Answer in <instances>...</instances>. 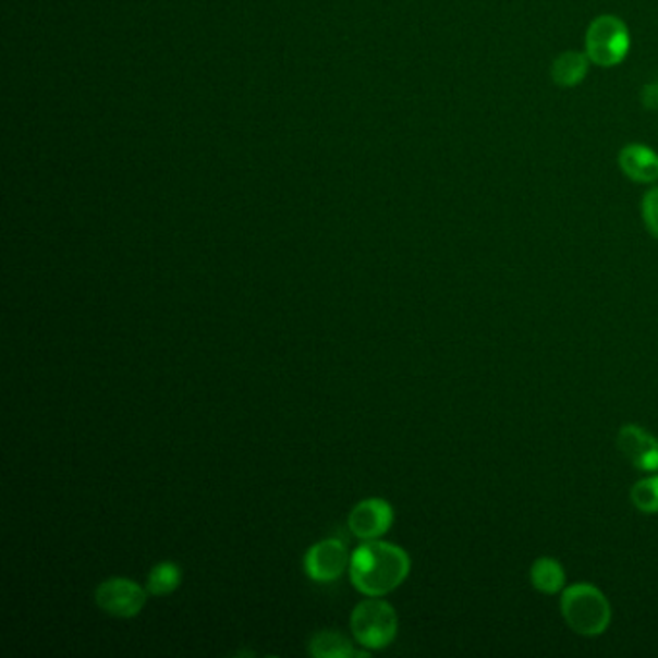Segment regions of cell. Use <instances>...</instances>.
<instances>
[{
  "label": "cell",
  "instance_id": "8",
  "mask_svg": "<svg viewBox=\"0 0 658 658\" xmlns=\"http://www.w3.org/2000/svg\"><path fill=\"white\" fill-rule=\"evenodd\" d=\"M618 448L637 470L658 472V440L637 425H625L618 432Z\"/></svg>",
  "mask_w": 658,
  "mask_h": 658
},
{
  "label": "cell",
  "instance_id": "16",
  "mask_svg": "<svg viewBox=\"0 0 658 658\" xmlns=\"http://www.w3.org/2000/svg\"><path fill=\"white\" fill-rule=\"evenodd\" d=\"M642 102L645 105V109H658V82L643 87Z\"/></svg>",
  "mask_w": 658,
  "mask_h": 658
},
{
  "label": "cell",
  "instance_id": "6",
  "mask_svg": "<svg viewBox=\"0 0 658 658\" xmlns=\"http://www.w3.org/2000/svg\"><path fill=\"white\" fill-rule=\"evenodd\" d=\"M350 558L352 555L348 552L344 540L337 537L319 540L305 552V575L315 583L337 582L350 568Z\"/></svg>",
  "mask_w": 658,
  "mask_h": 658
},
{
  "label": "cell",
  "instance_id": "10",
  "mask_svg": "<svg viewBox=\"0 0 658 658\" xmlns=\"http://www.w3.org/2000/svg\"><path fill=\"white\" fill-rule=\"evenodd\" d=\"M309 655L313 658H354L367 657L369 650L355 649L352 642L342 633L322 630L309 639Z\"/></svg>",
  "mask_w": 658,
  "mask_h": 658
},
{
  "label": "cell",
  "instance_id": "13",
  "mask_svg": "<svg viewBox=\"0 0 658 658\" xmlns=\"http://www.w3.org/2000/svg\"><path fill=\"white\" fill-rule=\"evenodd\" d=\"M565 574L555 558H539L532 568V583L545 595H555L564 587Z\"/></svg>",
  "mask_w": 658,
  "mask_h": 658
},
{
  "label": "cell",
  "instance_id": "4",
  "mask_svg": "<svg viewBox=\"0 0 658 658\" xmlns=\"http://www.w3.org/2000/svg\"><path fill=\"white\" fill-rule=\"evenodd\" d=\"M630 51V32L618 16L595 17L585 35V52L597 66H618Z\"/></svg>",
  "mask_w": 658,
  "mask_h": 658
},
{
  "label": "cell",
  "instance_id": "7",
  "mask_svg": "<svg viewBox=\"0 0 658 658\" xmlns=\"http://www.w3.org/2000/svg\"><path fill=\"white\" fill-rule=\"evenodd\" d=\"M394 524V510L385 498H365L348 515V527L357 539H380Z\"/></svg>",
  "mask_w": 658,
  "mask_h": 658
},
{
  "label": "cell",
  "instance_id": "1",
  "mask_svg": "<svg viewBox=\"0 0 658 658\" xmlns=\"http://www.w3.org/2000/svg\"><path fill=\"white\" fill-rule=\"evenodd\" d=\"M410 557L387 540H363L350 558V580L367 597H385L398 589L410 574Z\"/></svg>",
  "mask_w": 658,
  "mask_h": 658
},
{
  "label": "cell",
  "instance_id": "9",
  "mask_svg": "<svg viewBox=\"0 0 658 658\" xmlns=\"http://www.w3.org/2000/svg\"><path fill=\"white\" fill-rule=\"evenodd\" d=\"M618 162L625 176L633 182L653 184L658 180V155L645 145H625L618 155Z\"/></svg>",
  "mask_w": 658,
  "mask_h": 658
},
{
  "label": "cell",
  "instance_id": "11",
  "mask_svg": "<svg viewBox=\"0 0 658 658\" xmlns=\"http://www.w3.org/2000/svg\"><path fill=\"white\" fill-rule=\"evenodd\" d=\"M589 57L587 52L568 51L560 54L550 68V77L560 87H575L582 84L589 72Z\"/></svg>",
  "mask_w": 658,
  "mask_h": 658
},
{
  "label": "cell",
  "instance_id": "2",
  "mask_svg": "<svg viewBox=\"0 0 658 658\" xmlns=\"http://www.w3.org/2000/svg\"><path fill=\"white\" fill-rule=\"evenodd\" d=\"M562 617L574 632L599 635L610 624L607 597L589 583H577L562 593Z\"/></svg>",
  "mask_w": 658,
  "mask_h": 658
},
{
  "label": "cell",
  "instance_id": "3",
  "mask_svg": "<svg viewBox=\"0 0 658 658\" xmlns=\"http://www.w3.org/2000/svg\"><path fill=\"white\" fill-rule=\"evenodd\" d=\"M350 627L355 642L363 649H387L398 635V614L394 607L379 597L365 599L352 610Z\"/></svg>",
  "mask_w": 658,
  "mask_h": 658
},
{
  "label": "cell",
  "instance_id": "12",
  "mask_svg": "<svg viewBox=\"0 0 658 658\" xmlns=\"http://www.w3.org/2000/svg\"><path fill=\"white\" fill-rule=\"evenodd\" d=\"M180 583H182V568L176 562L164 560V562L153 565L151 572L147 575L145 589L153 597H164V595L176 592Z\"/></svg>",
  "mask_w": 658,
  "mask_h": 658
},
{
  "label": "cell",
  "instance_id": "14",
  "mask_svg": "<svg viewBox=\"0 0 658 658\" xmlns=\"http://www.w3.org/2000/svg\"><path fill=\"white\" fill-rule=\"evenodd\" d=\"M633 504L645 514H657L658 512V475L645 477L635 483L632 489Z\"/></svg>",
  "mask_w": 658,
  "mask_h": 658
},
{
  "label": "cell",
  "instance_id": "15",
  "mask_svg": "<svg viewBox=\"0 0 658 658\" xmlns=\"http://www.w3.org/2000/svg\"><path fill=\"white\" fill-rule=\"evenodd\" d=\"M643 220L650 236L658 240V187H650L642 203Z\"/></svg>",
  "mask_w": 658,
  "mask_h": 658
},
{
  "label": "cell",
  "instance_id": "5",
  "mask_svg": "<svg viewBox=\"0 0 658 658\" xmlns=\"http://www.w3.org/2000/svg\"><path fill=\"white\" fill-rule=\"evenodd\" d=\"M149 592L127 577H109L97 585L94 599L105 614L120 620L139 617Z\"/></svg>",
  "mask_w": 658,
  "mask_h": 658
}]
</instances>
